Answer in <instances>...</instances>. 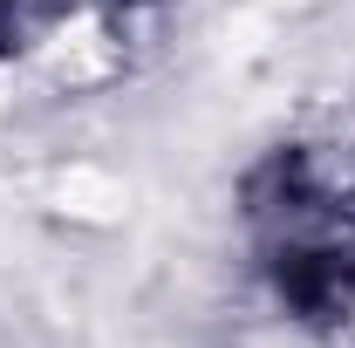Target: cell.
Listing matches in <instances>:
<instances>
[{
	"label": "cell",
	"mask_w": 355,
	"mask_h": 348,
	"mask_svg": "<svg viewBox=\"0 0 355 348\" xmlns=\"http://www.w3.org/2000/svg\"><path fill=\"white\" fill-rule=\"evenodd\" d=\"M246 253L280 314L308 328H355V150L280 143L239 191Z\"/></svg>",
	"instance_id": "cell-1"
},
{
	"label": "cell",
	"mask_w": 355,
	"mask_h": 348,
	"mask_svg": "<svg viewBox=\"0 0 355 348\" xmlns=\"http://www.w3.org/2000/svg\"><path fill=\"white\" fill-rule=\"evenodd\" d=\"M69 7H76V0H0V62L21 55V48H35Z\"/></svg>",
	"instance_id": "cell-2"
}]
</instances>
